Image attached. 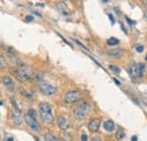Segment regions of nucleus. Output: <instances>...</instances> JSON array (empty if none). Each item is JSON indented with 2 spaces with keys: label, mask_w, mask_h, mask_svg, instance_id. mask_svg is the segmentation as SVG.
Segmentation results:
<instances>
[{
  "label": "nucleus",
  "mask_w": 147,
  "mask_h": 141,
  "mask_svg": "<svg viewBox=\"0 0 147 141\" xmlns=\"http://www.w3.org/2000/svg\"><path fill=\"white\" fill-rule=\"evenodd\" d=\"M89 111H91V104H89V101H81V103H79L74 108L73 115L74 117H75V120L83 121V120H85L88 116Z\"/></svg>",
  "instance_id": "f257e3e1"
},
{
  "label": "nucleus",
  "mask_w": 147,
  "mask_h": 141,
  "mask_svg": "<svg viewBox=\"0 0 147 141\" xmlns=\"http://www.w3.org/2000/svg\"><path fill=\"white\" fill-rule=\"evenodd\" d=\"M83 97H84V95L80 91H68L64 97V101H65V104H74V103L80 100Z\"/></svg>",
  "instance_id": "f03ea898"
},
{
  "label": "nucleus",
  "mask_w": 147,
  "mask_h": 141,
  "mask_svg": "<svg viewBox=\"0 0 147 141\" xmlns=\"http://www.w3.org/2000/svg\"><path fill=\"white\" fill-rule=\"evenodd\" d=\"M10 71V73H12L15 76H16V79L18 80V81H20V82H27V81H30V74L27 73V72H25L24 70H18V68H15V67H12V68H10L9 70Z\"/></svg>",
  "instance_id": "7ed1b4c3"
},
{
  "label": "nucleus",
  "mask_w": 147,
  "mask_h": 141,
  "mask_svg": "<svg viewBox=\"0 0 147 141\" xmlns=\"http://www.w3.org/2000/svg\"><path fill=\"white\" fill-rule=\"evenodd\" d=\"M10 120L15 125H20L23 123L24 117H23V114L19 111V108H17V107L12 108V111L10 112Z\"/></svg>",
  "instance_id": "20e7f679"
},
{
  "label": "nucleus",
  "mask_w": 147,
  "mask_h": 141,
  "mask_svg": "<svg viewBox=\"0 0 147 141\" xmlns=\"http://www.w3.org/2000/svg\"><path fill=\"white\" fill-rule=\"evenodd\" d=\"M24 118H25V122L27 123V125L33 130V131H35V132H41V125H40V123L35 120V117H32V116H30V115H25L24 116Z\"/></svg>",
  "instance_id": "39448f33"
},
{
  "label": "nucleus",
  "mask_w": 147,
  "mask_h": 141,
  "mask_svg": "<svg viewBox=\"0 0 147 141\" xmlns=\"http://www.w3.org/2000/svg\"><path fill=\"white\" fill-rule=\"evenodd\" d=\"M40 89L42 90V92H44L45 95H48V96H52V95H54L56 92H57V88L54 87V85H52V84H50V83H47V82H41L40 84Z\"/></svg>",
  "instance_id": "423d86ee"
},
{
  "label": "nucleus",
  "mask_w": 147,
  "mask_h": 141,
  "mask_svg": "<svg viewBox=\"0 0 147 141\" xmlns=\"http://www.w3.org/2000/svg\"><path fill=\"white\" fill-rule=\"evenodd\" d=\"M129 74L133 79H137V77L143 76L142 71H140V66L138 64H135V63L130 64L129 65Z\"/></svg>",
  "instance_id": "0eeeda50"
},
{
  "label": "nucleus",
  "mask_w": 147,
  "mask_h": 141,
  "mask_svg": "<svg viewBox=\"0 0 147 141\" xmlns=\"http://www.w3.org/2000/svg\"><path fill=\"white\" fill-rule=\"evenodd\" d=\"M100 125H101L100 118H92V120L89 121V123H88V129H89V131L95 132V131L100 128Z\"/></svg>",
  "instance_id": "6e6552de"
},
{
  "label": "nucleus",
  "mask_w": 147,
  "mask_h": 141,
  "mask_svg": "<svg viewBox=\"0 0 147 141\" xmlns=\"http://www.w3.org/2000/svg\"><path fill=\"white\" fill-rule=\"evenodd\" d=\"M123 54H125V50H123V49H119V48L108 50V56L113 57V58H119V57H121Z\"/></svg>",
  "instance_id": "1a4fd4ad"
},
{
  "label": "nucleus",
  "mask_w": 147,
  "mask_h": 141,
  "mask_svg": "<svg viewBox=\"0 0 147 141\" xmlns=\"http://www.w3.org/2000/svg\"><path fill=\"white\" fill-rule=\"evenodd\" d=\"M2 83H3V85H5L7 89H9L10 91H14V90H15V83H14V81H12L9 76H3V77H2Z\"/></svg>",
  "instance_id": "9d476101"
},
{
  "label": "nucleus",
  "mask_w": 147,
  "mask_h": 141,
  "mask_svg": "<svg viewBox=\"0 0 147 141\" xmlns=\"http://www.w3.org/2000/svg\"><path fill=\"white\" fill-rule=\"evenodd\" d=\"M68 120H67V117L65 116V115H61V116H59V118H58V126L60 128V129H62V130H66L67 128H68Z\"/></svg>",
  "instance_id": "9b49d317"
},
{
  "label": "nucleus",
  "mask_w": 147,
  "mask_h": 141,
  "mask_svg": "<svg viewBox=\"0 0 147 141\" xmlns=\"http://www.w3.org/2000/svg\"><path fill=\"white\" fill-rule=\"evenodd\" d=\"M103 128H104V130H105V131H108V132H111V131H113V130H114L116 125H114V122H113V121H111V120H108V121H105V122H104V124H103Z\"/></svg>",
  "instance_id": "f8f14e48"
},
{
  "label": "nucleus",
  "mask_w": 147,
  "mask_h": 141,
  "mask_svg": "<svg viewBox=\"0 0 147 141\" xmlns=\"http://www.w3.org/2000/svg\"><path fill=\"white\" fill-rule=\"evenodd\" d=\"M18 91L20 92V95L22 96H24L25 98H28V99H33V95L31 93V92H28L27 90H25L23 87H19L18 88Z\"/></svg>",
  "instance_id": "ddd939ff"
},
{
  "label": "nucleus",
  "mask_w": 147,
  "mask_h": 141,
  "mask_svg": "<svg viewBox=\"0 0 147 141\" xmlns=\"http://www.w3.org/2000/svg\"><path fill=\"white\" fill-rule=\"evenodd\" d=\"M44 139H45V141H61V140H59L58 138H56L54 136H52L51 133H47V134L44 136Z\"/></svg>",
  "instance_id": "4468645a"
},
{
  "label": "nucleus",
  "mask_w": 147,
  "mask_h": 141,
  "mask_svg": "<svg viewBox=\"0 0 147 141\" xmlns=\"http://www.w3.org/2000/svg\"><path fill=\"white\" fill-rule=\"evenodd\" d=\"M106 43H108L109 46H114V44H118V43H119V40L116 39V38H110V39H108Z\"/></svg>",
  "instance_id": "2eb2a0df"
},
{
  "label": "nucleus",
  "mask_w": 147,
  "mask_h": 141,
  "mask_svg": "<svg viewBox=\"0 0 147 141\" xmlns=\"http://www.w3.org/2000/svg\"><path fill=\"white\" fill-rule=\"evenodd\" d=\"M116 138H117L118 140H121L122 138H125V132H123V130H118V132H117V134H116Z\"/></svg>",
  "instance_id": "dca6fc26"
},
{
  "label": "nucleus",
  "mask_w": 147,
  "mask_h": 141,
  "mask_svg": "<svg viewBox=\"0 0 147 141\" xmlns=\"http://www.w3.org/2000/svg\"><path fill=\"white\" fill-rule=\"evenodd\" d=\"M0 66H1V68H5V67L7 66V62H6L5 56H3V55H1V56H0Z\"/></svg>",
  "instance_id": "f3484780"
},
{
  "label": "nucleus",
  "mask_w": 147,
  "mask_h": 141,
  "mask_svg": "<svg viewBox=\"0 0 147 141\" xmlns=\"http://www.w3.org/2000/svg\"><path fill=\"white\" fill-rule=\"evenodd\" d=\"M110 68H111L113 72H116L117 74H119V73H120V68H119L118 66H116V65H110Z\"/></svg>",
  "instance_id": "a211bd4d"
},
{
  "label": "nucleus",
  "mask_w": 147,
  "mask_h": 141,
  "mask_svg": "<svg viewBox=\"0 0 147 141\" xmlns=\"http://www.w3.org/2000/svg\"><path fill=\"white\" fill-rule=\"evenodd\" d=\"M26 114L30 115V116H32V117H35V116H36V112H35L34 109H28Z\"/></svg>",
  "instance_id": "6ab92c4d"
},
{
  "label": "nucleus",
  "mask_w": 147,
  "mask_h": 141,
  "mask_svg": "<svg viewBox=\"0 0 147 141\" xmlns=\"http://www.w3.org/2000/svg\"><path fill=\"white\" fill-rule=\"evenodd\" d=\"M34 18H33V16H31V15H28V16H26L25 17V22H27V23H30V22H32Z\"/></svg>",
  "instance_id": "aec40b11"
},
{
  "label": "nucleus",
  "mask_w": 147,
  "mask_h": 141,
  "mask_svg": "<svg viewBox=\"0 0 147 141\" xmlns=\"http://www.w3.org/2000/svg\"><path fill=\"white\" fill-rule=\"evenodd\" d=\"M136 50H137L138 52H143V51H144V47L140 46V44H139V46H136Z\"/></svg>",
  "instance_id": "412c9836"
},
{
  "label": "nucleus",
  "mask_w": 147,
  "mask_h": 141,
  "mask_svg": "<svg viewBox=\"0 0 147 141\" xmlns=\"http://www.w3.org/2000/svg\"><path fill=\"white\" fill-rule=\"evenodd\" d=\"M74 41H75V42H76V43H77V44H79V46H80V47H83V48H86V47H85V46H84V44H83V43H81V42H80V41H79V40H77V39H76V38H74Z\"/></svg>",
  "instance_id": "4be33fe9"
},
{
  "label": "nucleus",
  "mask_w": 147,
  "mask_h": 141,
  "mask_svg": "<svg viewBox=\"0 0 147 141\" xmlns=\"http://www.w3.org/2000/svg\"><path fill=\"white\" fill-rule=\"evenodd\" d=\"M10 101H11V104H12V106H14V107H17V104H16V100H15V98H14L12 96L10 97Z\"/></svg>",
  "instance_id": "5701e85b"
},
{
  "label": "nucleus",
  "mask_w": 147,
  "mask_h": 141,
  "mask_svg": "<svg viewBox=\"0 0 147 141\" xmlns=\"http://www.w3.org/2000/svg\"><path fill=\"white\" fill-rule=\"evenodd\" d=\"M139 66H140V71H142V74L144 75V73H145V64H140Z\"/></svg>",
  "instance_id": "b1692460"
},
{
  "label": "nucleus",
  "mask_w": 147,
  "mask_h": 141,
  "mask_svg": "<svg viewBox=\"0 0 147 141\" xmlns=\"http://www.w3.org/2000/svg\"><path fill=\"white\" fill-rule=\"evenodd\" d=\"M87 140H88V137L86 134H83L81 136V141H87Z\"/></svg>",
  "instance_id": "393cba45"
},
{
  "label": "nucleus",
  "mask_w": 147,
  "mask_h": 141,
  "mask_svg": "<svg viewBox=\"0 0 147 141\" xmlns=\"http://www.w3.org/2000/svg\"><path fill=\"white\" fill-rule=\"evenodd\" d=\"M91 141H101V139H100L98 137H93V138H92V140H91Z\"/></svg>",
  "instance_id": "a878e982"
},
{
  "label": "nucleus",
  "mask_w": 147,
  "mask_h": 141,
  "mask_svg": "<svg viewBox=\"0 0 147 141\" xmlns=\"http://www.w3.org/2000/svg\"><path fill=\"white\" fill-rule=\"evenodd\" d=\"M109 18H110V19H111V23H112V24H113V23H114V19H113V16H112V15H111V14H109Z\"/></svg>",
  "instance_id": "bb28decb"
},
{
  "label": "nucleus",
  "mask_w": 147,
  "mask_h": 141,
  "mask_svg": "<svg viewBox=\"0 0 147 141\" xmlns=\"http://www.w3.org/2000/svg\"><path fill=\"white\" fill-rule=\"evenodd\" d=\"M113 81H114V82H116V83H117L118 85H120V82H119V81H118L117 79H113Z\"/></svg>",
  "instance_id": "cd10ccee"
},
{
  "label": "nucleus",
  "mask_w": 147,
  "mask_h": 141,
  "mask_svg": "<svg viewBox=\"0 0 147 141\" xmlns=\"http://www.w3.org/2000/svg\"><path fill=\"white\" fill-rule=\"evenodd\" d=\"M131 141H137V137H136V136H134V137L131 138Z\"/></svg>",
  "instance_id": "c85d7f7f"
},
{
  "label": "nucleus",
  "mask_w": 147,
  "mask_h": 141,
  "mask_svg": "<svg viewBox=\"0 0 147 141\" xmlns=\"http://www.w3.org/2000/svg\"><path fill=\"white\" fill-rule=\"evenodd\" d=\"M6 141H14V139H12V138H7Z\"/></svg>",
  "instance_id": "c756f323"
},
{
  "label": "nucleus",
  "mask_w": 147,
  "mask_h": 141,
  "mask_svg": "<svg viewBox=\"0 0 147 141\" xmlns=\"http://www.w3.org/2000/svg\"><path fill=\"white\" fill-rule=\"evenodd\" d=\"M35 141H40V139H39L37 137H35Z\"/></svg>",
  "instance_id": "7c9ffc66"
}]
</instances>
